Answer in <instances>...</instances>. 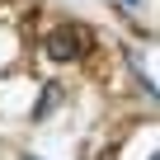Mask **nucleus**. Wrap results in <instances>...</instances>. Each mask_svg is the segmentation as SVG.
I'll use <instances>...</instances> for the list:
<instances>
[{
    "instance_id": "1",
    "label": "nucleus",
    "mask_w": 160,
    "mask_h": 160,
    "mask_svg": "<svg viewBox=\"0 0 160 160\" xmlns=\"http://www.w3.org/2000/svg\"><path fill=\"white\" fill-rule=\"evenodd\" d=\"M85 28H57V33H47V57L52 61H75V57H85Z\"/></svg>"
},
{
    "instance_id": "2",
    "label": "nucleus",
    "mask_w": 160,
    "mask_h": 160,
    "mask_svg": "<svg viewBox=\"0 0 160 160\" xmlns=\"http://www.w3.org/2000/svg\"><path fill=\"white\" fill-rule=\"evenodd\" d=\"M57 99H61V85H47V94H42V104H38V118H47V113L57 108Z\"/></svg>"
},
{
    "instance_id": "3",
    "label": "nucleus",
    "mask_w": 160,
    "mask_h": 160,
    "mask_svg": "<svg viewBox=\"0 0 160 160\" xmlns=\"http://www.w3.org/2000/svg\"><path fill=\"white\" fill-rule=\"evenodd\" d=\"M24 160H38V155H24Z\"/></svg>"
},
{
    "instance_id": "4",
    "label": "nucleus",
    "mask_w": 160,
    "mask_h": 160,
    "mask_svg": "<svg viewBox=\"0 0 160 160\" xmlns=\"http://www.w3.org/2000/svg\"><path fill=\"white\" fill-rule=\"evenodd\" d=\"M127 5H137V0H127Z\"/></svg>"
}]
</instances>
